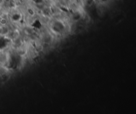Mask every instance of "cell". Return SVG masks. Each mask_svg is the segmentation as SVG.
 I'll list each match as a JSON object with an SVG mask.
<instances>
[{"label":"cell","mask_w":136,"mask_h":114,"mask_svg":"<svg viewBox=\"0 0 136 114\" xmlns=\"http://www.w3.org/2000/svg\"><path fill=\"white\" fill-rule=\"evenodd\" d=\"M65 28L64 25H63L62 22L57 21V22H55L52 25V29L56 33H60L62 32Z\"/></svg>","instance_id":"cell-1"}]
</instances>
